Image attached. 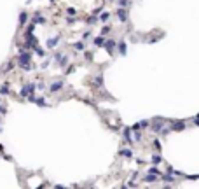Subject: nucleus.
<instances>
[{"label": "nucleus", "instance_id": "f257e3e1", "mask_svg": "<svg viewBox=\"0 0 199 189\" xmlns=\"http://www.w3.org/2000/svg\"><path fill=\"white\" fill-rule=\"evenodd\" d=\"M18 63H19V67L23 70H32L33 68V63H32V53H28L26 49H23L19 51V56H18Z\"/></svg>", "mask_w": 199, "mask_h": 189}, {"label": "nucleus", "instance_id": "f03ea898", "mask_svg": "<svg viewBox=\"0 0 199 189\" xmlns=\"http://www.w3.org/2000/svg\"><path fill=\"white\" fill-rule=\"evenodd\" d=\"M115 14H117V18H119L122 23H126V21H128V9L120 7V9H117V11H115Z\"/></svg>", "mask_w": 199, "mask_h": 189}, {"label": "nucleus", "instance_id": "7ed1b4c3", "mask_svg": "<svg viewBox=\"0 0 199 189\" xmlns=\"http://www.w3.org/2000/svg\"><path fill=\"white\" fill-rule=\"evenodd\" d=\"M105 47H107V51H108V55H114L112 51L115 49V40H112V39H110V40H107V42H105Z\"/></svg>", "mask_w": 199, "mask_h": 189}, {"label": "nucleus", "instance_id": "20e7f679", "mask_svg": "<svg viewBox=\"0 0 199 189\" xmlns=\"http://www.w3.org/2000/svg\"><path fill=\"white\" fill-rule=\"evenodd\" d=\"M61 88H63V81H56V82H53V84H51V93L60 91Z\"/></svg>", "mask_w": 199, "mask_h": 189}, {"label": "nucleus", "instance_id": "39448f33", "mask_svg": "<svg viewBox=\"0 0 199 189\" xmlns=\"http://www.w3.org/2000/svg\"><path fill=\"white\" fill-rule=\"evenodd\" d=\"M171 126H173V130H175V132H182V130H185V123H183V121H175Z\"/></svg>", "mask_w": 199, "mask_h": 189}, {"label": "nucleus", "instance_id": "423d86ee", "mask_svg": "<svg viewBox=\"0 0 199 189\" xmlns=\"http://www.w3.org/2000/svg\"><path fill=\"white\" fill-rule=\"evenodd\" d=\"M162 128H164V123H162V119L154 121V124H152V130H154V132H161Z\"/></svg>", "mask_w": 199, "mask_h": 189}, {"label": "nucleus", "instance_id": "0eeeda50", "mask_svg": "<svg viewBox=\"0 0 199 189\" xmlns=\"http://www.w3.org/2000/svg\"><path fill=\"white\" fill-rule=\"evenodd\" d=\"M58 42H60V37H53L51 40H47V47H54Z\"/></svg>", "mask_w": 199, "mask_h": 189}, {"label": "nucleus", "instance_id": "6e6552de", "mask_svg": "<svg viewBox=\"0 0 199 189\" xmlns=\"http://www.w3.org/2000/svg\"><path fill=\"white\" fill-rule=\"evenodd\" d=\"M105 42H107V40H105V37H101V35L94 39V44H96V46H105Z\"/></svg>", "mask_w": 199, "mask_h": 189}, {"label": "nucleus", "instance_id": "1a4fd4ad", "mask_svg": "<svg viewBox=\"0 0 199 189\" xmlns=\"http://www.w3.org/2000/svg\"><path fill=\"white\" fill-rule=\"evenodd\" d=\"M156 177H159V175H157V173H149V175H147V179H145V180H147V182H154V180H157V179H156Z\"/></svg>", "mask_w": 199, "mask_h": 189}, {"label": "nucleus", "instance_id": "9d476101", "mask_svg": "<svg viewBox=\"0 0 199 189\" xmlns=\"http://www.w3.org/2000/svg\"><path fill=\"white\" fill-rule=\"evenodd\" d=\"M119 53L120 55H126V42H124V40L119 42Z\"/></svg>", "mask_w": 199, "mask_h": 189}, {"label": "nucleus", "instance_id": "9b49d317", "mask_svg": "<svg viewBox=\"0 0 199 189\" xmlns=\"http://www.w3.org/2000/svg\"><path fill=\"white\" fill-rule=\"evenodd\" d=\"M7 93H9V84L5 82L4 86H0V94H7Z\"/></svg>", "mask_w": 199, "mask_h": 189}, {"label": "nucleus", "instance_id": "f8f14e48", "mask_svg": "<svg viewBox=\"0 0 199 189\" xmlns=\"http://www.w3.org/2000/svg\"><path fill=\"white\" fill-rule=\"evenodd\" d=\"M120 154H122V156H126V158H131V156H133V151H131V149H122Z\"/></svg>", "mask_w": 199, "mask_h": 189}, {"label": "nucleus", "instance_id": "ddd939ff", "mask_svg": "<svg viewBox=\"0 0 199 189\" xmlns=\"http://www.w3.org/2000/svg\"><path fill=\"white\" fill-rule=\"evenodd\" d=\"M124 138H126L128 142H131V130H129V128L124 130Z\"/></svg>", "mask_w": 199, "mask_h": 189}, {"label": "nucleus", "instance_id": "4468645a", "mask_svg": "<svg viewBox=\"0 0 199 189\" xmlns=\"http://www.w3.org/2000/svg\"><path fill=\"white\" fill-rule=\"evenodd\" d=\"M26 18H28V14L26 12H21V16H19V23H21V26L26 23Z\"/></svg>", "mask_w": 199, "mask_h": 189}, {"label": "nucleus", "instance_id": "2eb2a0df", "mask_svg": "<svg viewBox=\"0 0 199 189\" xmlns=\"http://www.w3.org/2000/svg\"><path fill=\"white\" fill-rule=\"evenodd\" d=\"M35 102H37V105H40V107H47V103H45V100H44V98H37Z\"/></svg>", "mask_w": 199, "mask_h": 189}, {"label": "nucleus", "instance_id": "dca6fc26", "mask_svg": "<svg viewBox=\"0 0 199 189\" xmlns=\"http://www.w3.org/2000/svg\"><path fill=\"white\" fill-rule=\"evenodd\" d=\"M66 14H68V16H75V14H77V11H75L74 7H70V9H66Z\"/></svg>", "mask_w": 199, "mask_h": 189}, {"label": "nucleus", "instance_id": "f3484780", "mask_svg": "<svg viewBox=\"0 0 199 189\" xmlns=\"http://www.w3.org/2000/svg\"><path fill=\"white\" fill-rule=\"evenodd\" d=\"M119 4L122 5V7H129V5H131V2H129V0H119Z\"/></svg>", "mask_w": 199, "mask_h": 189}, {"label": "nucleus", "instance_id": "a211bd4d", "mask_svg": "<svg viewBox=\"0 0 199 189\" xmlns=\"http://www.w3.org/2000/svg\"><path fill=\"white\" fill-rule=\"evenodd\" d=\"M94 81H96V84H98V86H103V77H101V76H98Z\"/></svg>", "mask_w": 199, "mask_h": 189}, {"label": "nucleus", "instance_id": "6ab92c4d", "mask_svg": "<svg viewBox=\"0 0 199 189\" xmlns=\"http://www.w3.org/2000/svg\"><path fill=\"white\" fill-rule=\"evenodd\" d=\"M75 49L82 51V49H84V44H82V42H77V44H75Z\"/></svg>", "mask_w": 199, "mask_h": 189}, {"label": "nucleus", "instance_id": "aec40b11", "mask_svg": "<svg viewBox=\"0 0 199 189\" xmlns=\"http://www.w3.org/2000/svg\"><path fill=\"white\" fill-rule=\"evenodd\" d=\"M33 30H35V25H33V23H32V25H30V26H28V30H26V33H32V32H33Z\"/></svg>", "mask_w": 199, "mask_h": 189}, {"label": "nucleus", "instance_id": "412c9836", "mask_svg": "<svg viewBox=\"0 0 199 189\" xmlns=\"http://www.w3.org/2000/svg\"><path fill=\"white\" fill-rule=\"evenodd\" d=\"M152 163H161V156H154L152 158Z\"/></svg>", "mask_w": 199, "mask_h": 189}, {"label": "nucleus", "instance_id": "4be33fe9", "mask_svg": "<svg viewBox=\"0 0 199 189\" xmlns=\"http://www.w3.org/2000/svg\"><path fill=\"white\" fill-rule=\"evenodd\" d=\"M101 21H107V19H108V12H103V14H101Z\"/></svg>", "mask_w": 199, "mask_h": 189}, {"label": "nucleus", "instance_id": "5701e85b", "mask_svg": "<svg viewBox=\"0 0 199 189\" xmlns=\"http://www.w3.org/2000/svg\"><path fill=\"white\" fill-rule=\"evenodd\" d=\"M35 51H37V55H39V56H44V55H45V53H44L40 47H35Z\"/></svg>", "mask_w": 199, "mask_h": 189}, {"label": "nucleus", "instance_id": "b1692460", "mask_svg": "<svg viewBox=\"0 0 199 189\" xmlns=\"http://www.w3.org/2000/svg\"><path fill=\"white\" fill-rule=\"evenodd\" d=\"M162 180H166V182H168V180H169V182H171V180H173V177H171V175H169V173H168V175H164V179H162Z\"/></svg>", "mask_w": 199, "mask_h": 189}, {"label": "nucleus", "instance_id": "393cba45", "mask_svg": "<svg viewBox=\"0 0 199 189\" xmlns=\"http://www.w3.org/2000/svg\"><path fill=\"white\" fill-rule=\"evenodd\" d=\"M87 23H89V25H94V23H96V18H94V16H93V18H89V19H87Z\"/></svg>", "mask_w": 199, "mask_h": 189}, {"label": "nucleus", "instance_id": "a878e982", "mask_svg": "<svg viewBox=\"0 0 199 189\" xmlns=\"http://www.w3.org/2000/svg\"><path fill=\"white\" fill-rule=\"evenodd\" d=\"M149 173H157V175H159V172H157V168H154V166H152L150 170H149Z\"/></svg>", "mask_w": 199, "mask_h": 189}, {"label": "nucleus", "instance_id": "bb28decb", "mask_svg": "<svg viewBox=\"0 0 199 189\" xmlns=\"http://www.w3.org/2000/svg\"><path fill=\"white\" fill-rule=\"evenodd\" d=\"M100 11H101V9H94V11H93V16H98Z\"/></svg>", "mask_w": 199, "mask_h": 189}, {"label": "nucleus", "instance_id": "cd10ccee", "mask_svg": "<svg viewBox=\"0 0 199 189\" xmlns=\"http://www.w3.org/2000/svg\"><path fill=\"white\" fill-rule=\"evenodd\" d=\"M0 114H5V107H0Z\"/></svg>", "mask_w": 199, "mask_h": 189}]
</instances>
